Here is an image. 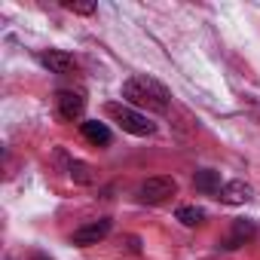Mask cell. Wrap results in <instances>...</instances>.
Returning <instances> with one entry per match:
<instances>
[{
  "mask_svg": "<svg viewBox=\"0 0 260 260\" xmlns=\"http://www.w3.org/2000/svg\"><path fill=\"white\" fill-rule=\"evenodd\" d=\"M193 184H196V190H202V193H208V196L220 193V175H217V172H211V169L196 172V175H193Z\"/></svg>",
  "mask_w": 260,
  "mask_h": 260,
  "instance_id": "obj_9",
  "label": "cell"
},
{
  "mask_svg": "<svg viewBox=\"0 0 260 260\" xmlns=\"http://www.w3.org/2000/svg\"><path fill=\"white\" fill-rule=\"evenodd\" d=\"M31 260H43V257H40V254H34V257H31Z\"/></svg>",
  "mask_w": 260,
  "mask_h": 260,
  "instance_id": "obj_14",
  "label": "cell"
},
{
  "mask_svg": "<svg viewBox=\"0 0 260 260\" xmlns=\"http://www.w3.org/2000/svg\"><path fill=\"white\" fill-rule=\"evenodd\" d=\"M40 64L49 68L52 74H74V71H77L74 55H68V52H61V49H46V52H40Z\"/></svg>",
  "mask_w": 260,
  "mask_h": 260,
  "instance_id": "obj_7",
  "label": "cell"
},
{
  "mask_svg": "<svg viewBox=\"0 0 260 260\" xmlns=\"http://www.w3.org/2000/svg\"><path fill=\"white\" fill-rule=\"evenodd\" d=\"M55 107H58V116H61V119L74 122V119H80V116H83L86 98H83L80 92H74V89H61V92L55 95Z\"/></svg>",
  "mask_w": 260,
  "mask_h": 260,
  "instance_id": "obj_5",
  "label": "cell"
},
{
  "mask_svg": "<svg viewBox=\"0 0 260 260\" xmlns=\"http://www.w3.org/2000/svg\"><path fill=\"white\" fill-rule=\"evenodd\" d=\"M257 230H254V223L251 220H236V226H233V236L223 242V248H239L245 239H251Z\"/></svg>",
  "mask_w": 260,
  "mask_h": 260,
  "instance_id": "obj_10",
  "label": "cell"
},
{
  "mask_svg": "<svg viewBox=\"0 0 260 260\" xmlns=\"http://www.w3.org/2000/svg\"><path fill=\"white\" fill-rule=\"evenodd\" d=\"M68 175H71L77 184H92V175H89V166H86V162H71V166H68Z\"/></svg>",
  "mask_w": 260,
  "mask_h": 260,
  "instance_id": "obj_12",
  "label": "cell"
},
{
  "mask_svg": "<svg viewBox=\"0 0 260 260\" xmlns=\"http://www.w3.org/2000/svg\"><path fill=\"white\" fill-rule=\"evenodd\" d=\"M217 199H220V202H226V205H245V202H251V199H254V187H251V184H245V181H226V184L220 187Z\"/></svg>",
  "mask_w": 260,
  "mask_h": 260,
  "instance_id": "obj_6",
  "label": "cell"
},
{
  "mask_svg": "<svg viewBox=\"0 0 260 260\" xmlns=\"http://www.w3.org/2000/svg\"><path fill=\"white\" fill-rule=\"evenodd\" d=\"M68 10H74V13H80V16H89V13H95V4H64Z\"/></svg>",
  "mask_w": 260,
  "mask_h": 260,
  "instance_id": "obj_13",
  "label": "cell"
},
{
  "mask_svg": "<svg viewBox=\"0 0 260 260\" xmlns=\"http://www.w3.org/2000/svg\"><path fill=\"white\" fill-rule=\"evenodd\" d=\"M178 193V181L169 178V175H156V178H147L141 187H138V199L147 202V205H159L166 202L169 196Z\"/></svg>",
  "mask_w": 260,
  "mask_h": 260,
  "instance_id": "obj_3",
  "label": "cell"
},
{
  "mask_svg": "<svg viewBox=\"0 0 260 260\" xmlns=\"http://www.w3.org/2000/svg\"><path fill=\"white\" fill-rule=\"evenodd\" d=\"M122 101L128 107H141L150 113H166L172 104V92L150 74H135L122 83Z\"/></svg>",
  "mask_w": 260,
  "mask_h": 260,
  "instance_id": "obj_1",
  "label": "cell"
},
{
  "mask_svg": "<svg viewBox=\"0 0 260 260\" xmlns=\"http://www.w3.org/2000/svg\"><path fill=\"white\" fill-rule=\"evenodd\" d=\"M80 128H83V138L86 141H92V144H110V128L104 122L86 119V122H80Z\"/></svg>",
  "mask_w": 260,
  "mask_h": 260,
  "instance_id": "obj_8",
  "label": "cell"
},
{
  "mask_svg": "<svg viewBox=\"0 0 260 260\" xmlns=\"http://www.w3.org/2000/svg\"><path fill=\"white\" fill-rule=\"evenodd\" d=\"M104 110H107V116H110L113 122H119L122 132L135 135V138H147V135H153V132H156V125H153V122H150L141 110L128 107L125 101H110Z\"/></svg>",
  "mask_w": 260,
  "mask_h": 260,
  "instance_id": "obj_2",
  "label": "cell"
},
{
  "mask_svg": "<svg viewBox=\"0 0 260 260\" xmlns=\"http://www.w3.org/2000/svg\"><path fill=\"white\" fill-rule=\"evenodd\" d=\"M110 226H113V220H110V217H98V220H92V223H86V226L74 230L71 242H74V245H80V248H86V245H98V242L110 233Z\"/></svg>",
  "mask_w": 260,
  "mask_h": 260,
  "instance_id": "obj_4",
  "label": "cell"
},
{
  "mask_svg": "<svg viewBox=\"0 0 260 260\" xmlns=\"http://www.w3.org/2000/svg\"><path fill=\"white\" fill-rule=\"evenodd\" d=\"M178 220H181L184 226H199V223L205 220V211L196 208V205H184V208H178Z\"/></svg>",
  "mask_w": 260,
  "mask_h": 260,
  "instance_id": "obj_11",
  "label": "cell"
}]
</instances>
